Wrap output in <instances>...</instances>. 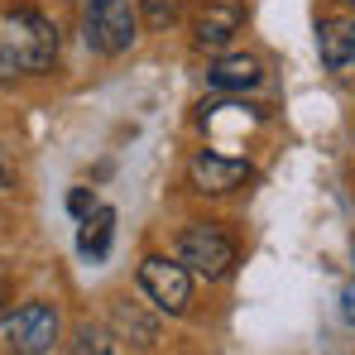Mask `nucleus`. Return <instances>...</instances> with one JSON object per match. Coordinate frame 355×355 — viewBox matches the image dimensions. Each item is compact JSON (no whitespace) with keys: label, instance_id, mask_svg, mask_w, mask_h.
<instances>
[{"label":"nucleus","instance_id":"ddd939ff","mask_svg":"<svg viewBox=\"0 0 355 355\" xmlns=\"http://www.w3.org/2000/svg\"><path fill=\"white\" fill-rule=\"evenodd\" d=\"M72 355H116V346H111L106 327L82 322V327H77V341H72Z\"/></svg>","mask_w":355,"mask_h":355},{"label":"nucleus","instance_id":"f3484780","mask_svg":"<svg viewBox=\"0 0 355 355\" xmlns=\"http://www.w3.org/2000/svg\"><path fill=\"white\" fill-rule=\"evenodd\" d=\"M0 77H5V62H0Z\"/></svg>","mask_w":355,"mask_h":355},{"label":"nucleus","instance_id":"aec40b11","mask_svg":"<svg viewBox=\"0 0 355 355\" xmlns=\"http://www.w3.org/2000/svg\"><path fill=\"white\" fill-rule=\"evenodd\" d=\"M0 168H5V164H0Z\"/></svg>","mask_w":355,"mask_h":355},{"label":"nucleus","instance_id":"f03ea898","mask_svg":"<svg viewBox=\"0 0 355 355\" xmlns=\"http://www.w3.org/2000/svg\"><path fill=\"white\" fill-rule=\"evenodd\" d=\"M139 39V10L135 0H87L82 10V44L101 58H116Z\"/></svg>","mask_w":355,"mask_h":355},{"label":"nucleus","instance_id":"7ed1b4c3","mask_svg":"<svg viewBox=\"0 0 355 355\" xmlns=\"http://www.w3.org/2000/svg\"><path fill=\"white\" fill-rule=\"evenodd\" d=\"M178 259L202 279H226L240 264V245L216 221H192L178 231Z\"/></svg>","mask_w":355,"mask_h":355},{"label":"nucleus","instance_id":"4468645a","mask_svg":"<svg viewBox=\"0 0 355 355\" xmlns=\"http://www.w3.org/2000/svg\"><path fill=\"white\" fill-rule=\"evenodd\" d=\"M67 211H72L77 221H82V216H92V211H96V197H92V187H72V192H67Z\"/></svg>","mask_w":355,"mask_h":355},{"label":"nucleus","instance_id":"6e6552de","mask_svg":"<svg viewBox=\"0 0 355 355\" xmlns=\"http://www.w3.org/2000/svg\"><path fill=\"white\" fill-rule=\"evenodd\" d=\"M317 53H322V67L341 72L355 62V19H322L317 24Z\"/></svg>","mask_w":355,"mask_h":355},{"label":"nucleus","instance_id":"2eb2a0df","mask_svg":"<svg viewBox=\"0 0 355 355\" xmlns=\"http://www.w3.org/2000/svg\"><path fill=\"white\" fill-rule=\"evenodd\" d=\"M341 312H346V322H355V284L341 293Z\"/></svg>","mask_w":355,"mask_h":355},{"label":"nucleus","instance_id":"20e7f679","mask_svg":"<svg viewBox=\"0 0 355 355\" xmlns=\"http://www.w3.org/2000/svg\"><path fill=\"white\" fill-rule=\"evenodd\" d=\"M0 336L10 355H49L58 341V307L53 302H24L10 317H0Z\"/></svg>","mask_w":355,"mask_h":355},{"label":"nucleus","instance_id":"9b49d317","mask_svg":"<svg viewBox=\"0 0 355 355\" xmlns=\"http://www.w3.org/2000/svg\"><path fill=\"white\" fill-rule=\"evenodd\" d=\"M111 240H116V211H111V207H96L92 216H82V231H77V250H82L87 259H106Z\"/></svg>","mask_w":355,"mask_h":355},{"label":"nucleus","instance_id":"a211bd4d","mask_svg":"<svg viewBox=\"0 0 355 355\" xmlns=\"http://www.w3.org/2000/svg\"><path fill=\"white\" fill-rule=\"evenodd\" d=\"M0 302H5V288H0Z\"/></svg>","mask_w":355,"mask_h":355},{"label":"nucleus","instance_id":"f8f14e48","mask_svg":"<svg viewBox=\"0 0 355 355\" xmlns=\"http://www.w3.org/2000/svg\"><path fill=\"white\" fill-rule=\"evenodd\" d=\"M182 10H187V0H139V15L149 29H173L182 19Z\"/></svg>","mask_w":355,"mask_h":355},{"label":"nucleus","instance_id":"f257e3e1","mask_svg":"<svg viewBox=\"0 0 355 355\" xmlns=\"http://www.w3.org/2000/svg\"><path fill=\"white\" fill-rule=\"evenodd\" d=\"M0 62L5 72H49L58 62V24L34 5L0 10Z\"/></svg>","mask_w":355,"mask_h":355},{"label":"nucleus","instance_id":"9d476101","mask_svg":"<svg viewBox=\"0 0 355 355\" xmlns=\"http://www.w3.org/2000/svg\"><path fill=\"white\" fill-rule=\"evenodd\" d=\"M111 327H116L120 341H135L139 351H149V346L159 341V322H154L139 302H130V297H120L116 307H111Z\"/></svg>","mask_w":355,"mask_h":355},{"label":"nucleus","instance_id":"423d86ee","mask_svg":"<svg viewBox=\"0 0 355 355\" xmlns=\"http://www.w3.org/2000/svg\"><path fill=\"white\" fill-rule=\"evenodd\" d=\"M250 159H240V154H221V149H202L192 164H187V178H192V187L197 192H207V197H226V192H236L250 182Z\"/></svg>","mask_w":355,"mask_h":355},{"label":"nucleus","instance_id":"39448f33","mask_svg":"<svg viewBox=\"0 0 355 355\" xmlns=\"http://www.w3.org/2000/svg\"><path fill=\"white\" fill-rule=\"evenodd\" d=\"M139 288L149 293V302L159 312L178 317L192 302V269L182 259H168V254H149V259H139Z\"/></svg>","mask_w":355,"mask_h":355},{"label":"nucleus","instance_id":"1a4fd4ad","mask_svg":"<svg viewBox=\"0 0 355 355\" xmlns=\"http://www.w3.org/2000/svg\"><path fill=\"white\" fill-rule=\"evenodd\" d=\"M207 77H211L216 92H250V87L264 82V62L254 58V53H226V58L211 62Z\"/></svg>","mask_w":355,"mask_h":355},{"label":"nucleus","instance_id":"dca6fc26","mask_svg":"<svg viewBox=\"0 0 355 355\" xmlns=\"http://www.w3.org/2000/svg\"><path fill=\"white\" fill-rule=\"evenodd\" d=\"M5 187H10V173H5V168H0V192H5Z\"/></svg>","mask_w":355,"mask_h":355},{"label":"nucleus","instance_id":"6ab92c4d","mask_svg":"<svg viewBox=\"0 0 355 355\" xmlns=\"http://www.w3.org/2000/svg\"><path fill=\"white\" fill-rule=\"evenodd\" d=\"M346 5H355V0H346Z\"/></svg>","mask_w":355,"mask_h":355},{"label":"nucleus","instance_id":"0eeeda50","mask_svg":"<svg viewBox=\"0 0 355 355\" xmlns=\"http://www.w3.org/2000/svg\"><path fill=\"white\" fill-rule=\"evenodd\" d=\"M240 29H245V0H207V10L192 24V44L202 53H221Z\"/></svg>","mask_w":355,"mask_h":355}]
</instances>
